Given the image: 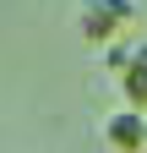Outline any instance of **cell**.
I'll use <instances>...</instances> for the list:
<instances>
[{
    "mask_svg": "<svg viewBox=\"0 0 147 153\" xmlns=\"http://www.w3.org/2000/svg\"><path fill=\"white\" fill-rule=\"evenodd\" d=\"M136 22H142V0H82V11H76V33L98 49L104 44L115 49V38L131 33Z\"/></svg>",
    "mask_w": 147,
    "mask_h": 153,
    "instance_id": "obj_1",
    "label": "cell"
},
{
    "mask_svg": "<svg viewBox=\"0 0 147 153\" xmlns=\"http://www.w3.org/2000/svg\"><path fill=\"white\" fill-rule=\"evenodd\" d=\"M104 142L115 153H147V115L142 109H115L104 120Z\"/></svg>",
    "mask_w": 147,
    "mask_h": 153,
    "instance_id": "obj_2",
    "label": "cell"
}]
</instances>
